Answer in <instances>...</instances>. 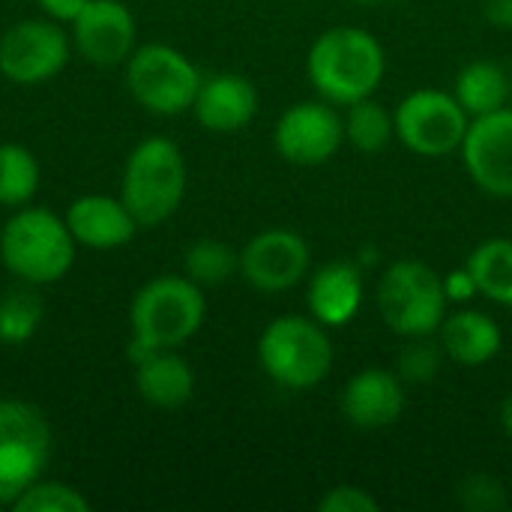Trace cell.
Instances as JSON below:
<instances>
[{
  "instance_id": "6da1fadb",
  "label": "cell",
  "mask_w": 512,
  "mask_h": 512,
  "mask_svg": "<svg viewBox=\"0 0 512 512\" xmlns=\"http://www.w3.org/2000/svg\"><path fill=\"white\" fill-rule=\"evenodd\" d=\"M387 72V54L375 33L357 24L324 30L306 54V78L312 90L333 105H354L375 96Z\"/></svg>"
},
{
  "instance_id": "7a4b0ae2",
  "label": "cell",
  "mask_w": 512,
  "mask_h": 512,
  "mask_svg": "<svg viewBox=\"0 0 512 512\" xmlns=\"http://www.w3.org/2000/svg\"><path fill=\"white\" fill-rule=\"evenodd\" d=\"M207 318L201 285L183 276H156L141 285L129 306V360L186 345Z\"/></svg>"
},
{
  "instance_id": "3957f363",
  "label": "cell",
  "mask_w": 512,
  "mask_h": 512,
  "mask_svg": "<svg viewBox=\"0 0 512 512\" xmlns=\"http://www.w3.org/2000/svg\"><path fill=\"white\" fill-rule=\"evenodd\" d=\"M78 243L63 216L45 207H18L0 228V261L24 285H54L69 276Z\"/></svg>"
},
{
  "instance_id": "277c9868",
  "label": "cell",
  "mask_w": 512,
  "mask_h": 512,
  "mask_svg": "<svg viewBox=\"0 0 512 512\" xmlns=\"http://www.w3.org/2000/svg\"><path fill=\"white\" fill-rule=\"evenodd\" d=\"M186 186L189 168L180 144L165 135H153L135 144L129 153L123 165L120 198L141 228H156L180 210Z\"/></svg>"
},
{
  "instance_id": "5b68a950",
  "label": "cell",
  "mask_w": 512,
  "mask_h": 512,
  "mask_svg": "<svg viewBox=\"0 0 512 512\" xmlns=\"http://www.w3.org/2000/svg\"><path fill=\"white\" fill-rule=\"evenodd\" d=\"M264 375L294 393L312 390L333 372V342L312 315H279L258 336Z\"/></svg>"
},
{
  "instance_id": "8992f818",
  "label": "cell",
  "mask_w": 512,
  "mask_h": 512,
  "mask_svg": "<svg viewBox=\"0 0 512 512\" xmlns=\"http://www.w3.org/2000/svg\"><path fill=\"white\" fill-rule=\"evenodd\" d=\"M375 303L381 321L402 339L435 336L450 306L444 294V276L414 258L393 261L381 273Z\"/></svg>"
},
{
  "instance_id": "52a82bcc",
  "label": "cell",
  "mask_w": 512,
  "mask_h": 512,
  "mask_svg": "<svg viewBox=\"0 0 512 512\" xmlns=\"http://www.w3.org/2000/svg\"><path fill=\"white\" fill-rule=\"evenodd\" d=\"M201 81L198 66L180 48L165 42L135 45L126 60V87L132 99L156 117L192 111Z\"/></svg>"
},
{
  "instance_id": "ba28073f",
  "label": "cell",
  "mask_w": 512,
  "mask_h": 512,
  "mask_svg": "<svg viewBox=\"0 0 512 512\" xmlns=\"http://www.w3.org/2000/svg\"><path fill=\"white\" fill-rule=\"evenodd\" d=\"M51 423L42 408L21 399H0V507L45 477L51 459Z\"/></svg>"
},
{
  "instance_id": "9c48e42d",
  "label": "cell",
  "mask_w": 512,
  "mask_h": 512,
  "mask_svg": "<svg viewBox=\"0 0 512 512\" xmlns=\"http://www.w3.org/2000/svg\"><path fill=\"white\" fill-rule=\"evenodd\" d=\"M393 123L402 147L423 159H444L450 153H459L471 126V114L459 105L453 93L420 87L396 105Z\"/></svg>"
},
{
  "instance_id": "30bf717a",
  "label": "cell",
  "mask_w": 512,
  "mask_h": 512,
  "mask_svg": "<svg viewBox=\"0 0 512 512\" xmlns=\"http://www.w3.org/2000/svg\"><path fill=\"white\" fill-rule=\"evenodd\" d=\"M69 63V36L60 21L24 18L0 36V75L21 87H36L60 75Z\"/></svg>"
},
{
  "instance_id": "8fae6325",
  "label": "cell",
  "mask_w": 512,
  "mask_h": 512,
  "mask_svg": "<svg viewBox=\"0 0 512 512\" xmlns=\"http://www.w3.org/2000/svg\"><path fill=\"white\" fill-rule=\"evenodd\" d=\"M345 144V117L327 99L297 102L282 111L273 129L276 153L303 168L330 162Z\"/></svg>"
},
{
  "instance_id": "7c38bea8",
  "label": "cell",
  "mask_w": 512,
  "mask_h": 512,
  "mask_svg": "<svg viewBox=\"0 0 512 512\" xmlns=\"http://www.w3.org/2000/svg\"><path fill=\"white\" fill-rule=\"evenodd\" d=\"M312 273V249L291 228H267L240 249V276L261 294L297 288Z\"/></svg>"
},
{
  "instance_id": "4fadbf2b",
  "label": "cell",
  "mask_w": 512,
  "mask_h": 512,
  "mask_svg": "<svg viewBox=\"0 0 512 512\" xmlns=\"http://www.w3.org/2000/svg\"><path fill=\"white\" fill-rule=\"evenodd\" d=\"M459 153L477 189L492 198H512V105L474 117Z\"/></svg>"
},
{
  "instance_id": "5bb4252c",
  "label": "cell",
  "mask_w": 512,
  "mask_h": 512,
  "mask_svg": "<svg viewBox=\"0 0 512 512\" xmlns=\"http://www.w3.org/2000/svg\"><path fill=\"white\" fill-rule=\"evenodd\" d=\"M138 24L123 0H90L72 21V45L93 66L126 63L135 51Z\"/></svg>"
},
{
  "instance_id": "9a60e30c",
  "label": "cell",
  "mask_w": 512,
  "mask_h": 512,
  "mask_svg": "<svg viewBox=\"0 0 512 512\" xmlns=\"http://www.w3.org/2000/svg\"><path fill=\"white\" fill-rule=\"evenodd\" d=\"M339 411L345 423L363 432H378L405 414V384L396 372L384 366H369L360 369L357 375L348 378L342 396H339Z\"/></svg>"
},
{
  "instance_id": "2e32d148",
  "label": "cell",
  "mask_w": 512,
  "mask_h": 512,
  "mask_svg": "<svg viewBox=\"0 0 512 512\" xmlns=\"http://www.w3.org/2000/svg\"><path fill=\"white\" fill-rule=\"evenodd\" d=\"M258 87L240 72H216L201 81L192 114L213 135H234L258 114Z\"/></svg>"
},
{
  "instance_id": "e0dca14e",
  "label": "cell",
  "mask_w": 512,
  "mask_h": 512,
  "mask_svg": "<svg viewBox=\"0 0 512 512\" xmlns=\"http://www.w3.org/2000/svg\"><path fill=\"white\" fill-rule=\"evenodd\" d=\"M63 219L75 243L84 249H96V252H108V249H120L132 243L141 228L135 216L129 213V207L123 204V198L105 195V192L78 195L63 213Z\"/></svg>"
},
{
  "instance_id": "ac0fdd59",
  "label": "cell",
  "mask_w": 512,
  "mask_h": 512,
  "mask_svg": "<svg viewBox=\"0 0 512 512\" xmlns=\"http://www.w3.org/2000/svg\"><path fill=\"white\" fill-rule=\"evenodd\" d=\"M366 300V276L357 261H327L309 276V315L327 330L351 324Z\"/></svg>"
},
{
  "instance_id": "d6986e66",
  "label": "cell",
  "mask_w": 512,
  "mask_h": 512,
  "mask_svg": "<svg viewBox=\"0 0 512 512\" xmlns=\"http://www.w3.org/2000/svg\"><path fill=\"white\" fill-rule=\"evenodd\" d=\"M438 342L450 363L465 366V369H480L501 354L504 330L498 327L492 315L480 309H456V312H447L438 330Z\"/></svg>"
},
{
  "instance_id": "ffe728a7",
  "label": "cell",
  "mask_w": 512,
  "mask_h": 512,
  "mask_svg": "<svg viewBox=\"0 0 512 512\" xmlns=\"http://www.w3.org/2000/svg\"><path fill=\"white\" fill-rule=\"evenodd\" d=\"M132 369H135L138 396L153 408L177 411V408L189 405V399L195 396V372H192L189 360L183 354H177V348L156 351V354L132 363Z\"/></svg>"
},
{
  "instance_id": "44dd1931",
  "label": "cell",
  "mask_w": 512,
  "mask_h": 512,
  "mask_svg": "<svg viewBox=\"0 0 512 512\" xmlns=\"http://www.w3.org/2000/svg\"><path fill=\"white\" fill-rule=\"evenodd\" d=\"M453 96L474 117L501 111L510 105L512 81L507 69L495 60H471L456 72Z\"/></svg>"
},
{
  "instance_id": "7402d4cb",
  "label": "cell",
  "mask_w": 512,
  "mask_h": 512,
  "mask_svg": "<svg viewBox=\"0 0 512 512\" xmlns=\"http://www.w3.org/2000/svg\"><path fill=\"white\" fill-rule=\"evenodd\" d=\"M468 273L477 282L480 297L512 309V240L510 237H489L477 243L465 261Z\"/></svg>"
},
{
  "instance_id": "603a6c76",
  "label": "cell",
  "mask_w": 512,
  "mask_h": 512,
  "mask_svg": "<svg viewBox=\"0 0 512 512\" xmlns=\"http://www.w3.org/2000/svg\"><path fill=\"white\" fill-rule=\"evenodd\" d=\"M393 138H396L393 111L387 105H381L375 96H366V99L348 105V111H345V141L354 150H360L366 156H375V153L387 150Z\"/></svg>"
},
{
  "instance_id": "cb8c5ba5",
  "label": "cell",
  "mask_w": 512,
  "mask_h": 512,
  "mask_svg": "<svg viewBox=\"0 0 512 512\" xmlns=\"http://www.w3.org/2000/svg\"><path fill=\"white\" fill-rule=\"evenodd\" d=\"M42 183L39 159L24 144H0V207H27Z\"/></svg>"
},
{
  "instance_id": "d4e9b609",
  "label": "cell",
  "mask_w": 512,
  "mask_h": 512,
  "mask_svg": "<svg viewBox=\"0 0 512 512\" xmlns=\"http://www.w3.org/2000/svg\"><path fill=\"white\" fill-rule=\"evenodd\" d=\"M45 318V303L36 294V285L12 288L0 297V342L3 345H24L30 342Z\"/></svg>"
},
{
  "instance_id": "484cf974",
  "label": "cell",
  "mask_w": 512,
  "mask_h": 512,
  "mask_svg": "<svg viewBox=\"0 0 512 512\" xmlns=\"http://www.w3.org/2000/svg\"><path fill=\"white\" fill-rule=\"evenodd\" d=\"M183 273L201 288L222 285L234 273H240V252H234V246L225 240L201 237L183 255Z\"/></svg>"
},
{
  "instance_id": "4316f807",
  "label": "cell",
  "mask_w": 512,
  "mask_h": 512,
  "mask_svg": "<svg viewBox=\"0 0 512 512\" xmlns=\"http://www.w3.org/2000/svg\"><path fill=\"white\" fill-rule=\"evenodd\" d=\"M444 360H447V354H444L441 342H435L432 336L408 339V345L396 357V375L408 387H423L441 375Z\"/></svg>"
},
{
  "instance_id": "83f0119b",
  "label": "cell",
  "mask_w": 512,
  "mask_h": 512,
  "mask_svg": "<svg viewBox=\"0 0 512 512\" xmlns=\"http://www.w3.org/2000/svg\"><path fill=\"white\" fill-rule=\"evenodd\" d=\"M15 512H87L90 501L81 495V489L60 483V480H36L21 498L9 507Z\"/></svg>"
},
{
  "instance_id": "f1b7e54d",
  "label": "cell",
  "mask_w": 512,
  "mask_h": 512,
  "mask_svg": "<svg viewBox=\"0 0 512 512\" xmlns=\"http://www.w3.org/2000/svg\"><path fill=\"white\" fill-rule=\"evenodd\" d=\"M456 504L471 512H501L512 507L507 486L495 474H486V471H477V474H468L465 480H459Z\"/></svg>"
},
{
  "instance_id": "f546056e",
  "label": "cell",
  "mask_w": 512,
  "mask_h": 512,
  "mask_svg": "<svg viewBox=\"0 0 512 512\" xmlns=\"http://www.w3.org/2000/svg\"><path fill=\"white\" fill-rule=\"evenodd\" d=\"M321 512H381V501L360 486H333L318 498Z\"/></svg>"
},
{
  "instance_id": "4dcf8cb0",
  "label": "cell",
  "mask_w": 512,
  "mask_h": 512,
  "mask_svg": "<svg viewBox=\"0 0 512 512\" xmlns=\"http://www.w3.org/2000/svg\"><path fill=\"white\" fill-rule=\"evenodd\" d=\"M444 294H447L450 303H468V300L480 297L477 282H474V276L468 273V267H459V270L444 273Z\"/></svg>"
},
{
  "instance_id": "1f68e13d",
  "label": "cell",
  "mask_w": 512,
  "mask_h": 512,
  "mask_svg": "<svg viewBox=\"0 0 512 512\" xmlns=\"http://www.w3.org/2000/svg\"><path fill=\"white\" fill-rule=\"evenodd\" d=\"M36 3L45 12V18L60 21V24H72L90 0H36Z\"/></svg>"
},
{
  "instance_id": "d6a6232c",
  "label": "cell",
  "mask_w": 512,
  "mask_h": 512,
  "mask_svg": "<svg viewBox=\"0 0 512 512\" xmlns=\"http://www.w3.org/2000/svg\"><path fill=\"white\" fill-rule=\"evenodd\" d=\"M483 18L498 30H512V0H483Z\"/></svg>"
},
{
  "instance_id": "836d02e7",
  "label": "cell",
  "mask_w": 512,
  "mask_h": 512,
  "mask_svg": "<svg viewBox=\"0 0 512 512\" xmlns=\"http://www.w3.org/2000/svg\"><path fill=\"white\" fill-rule=\"evenodd\" d=\"M498 420H501V429H504V435L512 441V393L504 396V402H501V411H498Z\"/></svg>"
},
{
  "instance_id": "e575fe53",
  "label": "cell",
  "mask_w": 512,
  "mask_h": 512,
  "mask_svg": "<svg viewBox=\"0 0 512 512\" xmlns=\"http://www.w3.org/2000/svg\"><path fill=\"white\" fill-rule=\"evenodd\" d=\"M354 3H369L372 6V3H381V0H354Z\"/></svg>"
},
{
  "instance_id": "d590c367",
  "label": "cell",
  "mask_w": 512,
  "mask_h": 512,
  "mask_svg": "<svg viewBox=\"0 0 512 512\" xmlns=\"http://www.w3.org/2000/svg\"><path fill=\"white\" fill-rule=\"evenodd\" d=\"M0 228H3V225H0Z\"/></svg>"
}]
</instances>
